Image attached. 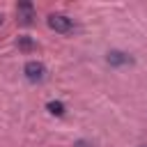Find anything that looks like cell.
I'll use <instances>...</instances> for the list:
<instances>
[{
    "mask_svg": "<svg viewBox=\"0 0 147 147\" xmlns=\"http://www.w3.org/2000/svg\"><path fill=\"white\" fill-rule=\"evenodd\" d=\"M23 74H25V78H28L30 83H41V80L46 78V67H44L39 60H30V62H25Z\"/></svg>",
    "mask_w": 147,
    "mask_h": 147,
    "instance_id": "1",
    "label": "cell"
},
{
    "mask_svg": "<svg viewBox=\"0 0 147 147\" xmlns=\"http://www.w3.org/2000/svg\"><path fill=\"white\" fill-rule=\"evenodd\" d=\"M48 28L55 30V32H60V34H69V32L74 30V23H71V18L64 16V14H51V16H48Z\"/></svg>",
    "mask_w": 147,
    "mask_h": 147,
    "instance_id": "2",
    "label": "cell"
},
{
    "mask_svg": "<svg viewBox=\"0 0 147 147\" xmlns=\"http://www.w3.org/2000/svg\"><path fill=\"white\" fill-rule=\"evenodd\" d=\"M16 16H18L21 25H32V21H34V7H32V2H18Z\"/></svg>",
    "mask_w": 147,
    "mask_h": 147,
    "instance_id": "3",
    "label": "cell"
},
{
    "mask_svg": "<svg viewBox=\"0 0 147 147\" xmlns=\"http://www.w3.org/2000/svg\"><path fill=\"white\" fill-rule=\"evenodd\" d=\"M106 62L110 67H124V64H133V57L126 55V53H122V51H108Z\"/></svg>",
    "mask_w": 147,
    "mask_h": 147,
    "instance_id": "4",
    "label": "cell"
},
{
    "mask_svg": "<svg viewBox=\"0 0 147 147\" xmlns=\"http://www.w3.org/2000/svg\"><path fill=\"white\" fill-rule=\"evenodd\" d=\"M46 108H48V113H51V115H57V117H60V115H64V106H62L60 101H51Z\"/></svg>",
    "mask_w": 147,
    "mask_h": 147,
    "instance_id": "5",
    "label": "cell"
},
{
    "mask_svg": "<svg viewBox=\"0 0 147 147\" xmlns=\"http://www.w3.org/2000/svg\"><path fill=\"white\" fill-rule=\"evenodd\" d=\"M18 48L21 51H32L34 48V41L30 37H18Z\"/></svg>",
    "mask_w": 147,
    "mask_h": 147,
    "instance_id": "6",
    "label": "cell"
},
{
    "mask_svg": "<svg viewBox=\"0 0 147 147\" xmlns=\"http://www.w3.org/2000/svg\"><path fill=\"white\" fill-rule=\"evenodd\" d=\"M0 25H2V14H0Z\"/></svg>",
    "mask_w": 147,
    "mask_h": 147,
    "instance_id": "7",
    "label": "cell"
}]
</instances>
